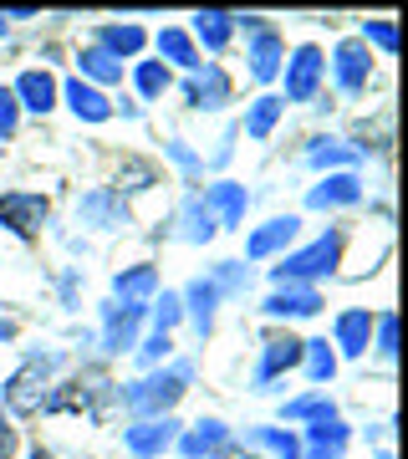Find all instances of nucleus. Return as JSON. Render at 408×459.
Masks as SVG:
<instances>
[{
	"label": "nucleus",
	"instance_id": "1",
	"mask_svg": "<svg viewBox=\"0 0 408 459\" xmlns=\"http://www.w3.org/2000/svg\"><path fill=\"white\" fill-rule=\"evenodd\" d=\"M189 383H195V368L189 362H174V368H163V373L143 377V383H128L123 388V403H128L133 419H169V409L189 394Z\"/></svg>",
	"mask_w": 408,
	"mask_h": 459
},
{
	"label": "nucleus",
	"instance_id": "2",
	"mask_svg": "<svg viewBox=\"0 0 408 459\" xmlns=\"http://www.w3.org/2000/svg\"><path fill=\"white\" fill-rule=\"evenodd\" d=\"M343 230H326V235H317L311 246L291 250V255H281V265L271 271L276 276V286H311V281H322L337 271V261H343Z\"/></svg>",
	"mask_w": 408,
	"mask_h": 459
},
{
	"label": "nucleus",
	"instance_id": "3",
	"mask_svg": "<svg viewBox=\"0 0 408 459\" xmlns=\"http://www.w3.org/2000/svg\"><path fill=\"white\" fill-rule=\"evenodd\" d=\"M322 47H296L291 62H286V98L281 102H311L317 98V87H322Z\"/></svg>",
	"mask_w": 408,
	"mask_h": 459
},
{
	"label": "nucleus",
	"instance_id": "4",
	"mask_svg": "<svg viewBox=\"0 0 408 459\" xmlns=\"http://www.w3.org/2000/svg\"><path fill=\"white\" fill-rule=\"evenodd\" d=\"M56 368H62V358H56V352H47V358H26V368L5 383V403H11L16 413H36V409H41L36 383H47V373H56Z\"/></svg>",
	"mask_w": 408,
	"mask_h": 459
},
{
	"label": "nucleus",
	"instance_id": "5",
	"mask_svg": "<svg viewBox=\"0 0 408 459\" xmlns=\"http://www.w3.org/2000/svg\"><path fill=\"white\" fill-rule=\"evenodd\" d=\"M47 195H31V189H11V195H0V225L11 230V235H36L41 220H47Z\"/></svg>",
	"mask_w": 408,
	"mask_h": 459
},
{
	"label": "nucleus",
	"instance_id": "6",
	"mask_svg": "<svg viewBox=\"0 0 408 459\" xmlns=\"http://www.w3.org/2000/svg\"><path fill=\"white\" fill-rule=\"evenodd\" d=\"M368 72H373V51L362 47V41H343V47L332 51V77L343 87L347 98H358L362 87H368Z\"/></svg>",
	"mask_w": 408,
	"mask_h": 459
},
{
	"label": "nucleus",
	"instance_id": "7",
	"mask_svg": "<svg viewBox=\"0 0 408 459\" xmlns=\"http://www.w3.org/2000/svg\"><path fill=\"white\" fill-rule=\"evenodd\" d=\"M184 102H189V108H225V102H230L225 66L199 62L195 72H189V82H184Z\"/></svg>",
	"mask_w": 408,
	"mask_h": 459
},
{
	"label": "nucleus",
	"instance_id": "8",
	"mask_svg": "<svg viewBox=\"0 0 408 459\" xmlns=\"http://www.w3.org/2000/svg\"><path fill=\"white\" fill-rule=\"evenodd\" d=\"M174 439H179V424H174V419H138L133 429H123V444H128V455H138V459L163 455Z\"/></svg>",
	"mask_w": 408,
	"mask_h": 459
},
{
	"label": "nucleus",
	"instance_id": "9",
	"mask_svg": "<svg viewBox=\"0 0 408 459\" xmlns=\"http://www.w3.org/2000/svg\"><path fill=\"white\" fill-rule=\"evenodd\" d=\"M77 220L82 225H92V230H123L128 225V204H123L117 189H92V195H82Z\"/></svg>",
	"mask_w": 408,
	"mask_h": 459
},
{
	"label": "nucleus",
	"instance_id": "10",
	"mask_svg": "<svg viewBox=\"0 0 408 459\" xmlns=\"http://www.w3.org/2000/svg\"><path fill=\"white\" fill-rule=\"evenodd\" d=\"M138 322H143V307H123V301L102 307V352H128V347H138L133 342L138 337Z\"/></svg>",
	"mask_w": 408,
	"mask_h": 459
},
{
	"label": "nucleus",
	"instance_id": "11",
	"mask_svg": "<svg viewBox=\"0 0 408 459\" xmlns=\"http://www.w3.org/2000/svg\"><path fill=\"white\" fill-rule=\"evenodd\" d=\"M301 368V342L296 337H265L261 342V368H256V388H271L281 373Z\"/></svg>",
	"mask_w": 408,
	"mask_h": 459
},
{
	"label": "nucleus",
	"instance_id": "12",
	"mask_svg": "<svg viewBox=\"0 0 408 459\" xmlns=\"http://www.w3.org/2000/svg\"><path fill=\"white\" fill-rule=\"evenodd\" d=\"M245 62H250V77H256V82H276V77H281V62H286V41H281V36L265 26V31L250 36Z\"/></svg>",
	"mask_w": 408,
	"mask_h": 459
},
{
	"label": "nucleus",
	"instance_id": "13",
	"mask_svg": "<svg viewBox=\"0 0 408 459\" xmlns=\"http://www.w3.org/2000/svg\"><path fill=\"white\" fill-rule=\"evenodd\" d=\"M174 444L184 449V459H225L230 455V429L220 424V419H204V424H195L189 434H179Z\"/></svg>",
	"mask_w": 408,
	"mask_h": 459
},
{
	"label": "nucleus",
	"instance_id": "14",
	"mask_svg": "<svg viewBox=\"0 0 408 459\" xmlns=\"http://www.w3.org/2000/svg\"><path fill=\"white\" fill-rule=\"evenodd\" d=\"M265 316H317L322 312V291L317 286H276L261 301Z\"/></svg>",
	"mask_w": 408,
	"mask_h": 459
},
{
	"label": "nucleus",
	"instance_id": "15",
	"mask_svg": "<svg viewBox=\"0 0 408 459\" xmlns=\"http://www.w3.org/2000/svg\"><path fill=\"white\" fill-rule=\"evenodd\" d=\"M296 235H301V220H296V214H276L271 225H261L245 240V255H250V261H265V255H276V250L291 246Z\"/></svg>",
	"mask_w": 408,
	"mask_h": 459
},
{
	"label": "nucleus",
	"instance_id": "16",
	"mask_svg": "<svg viewBox=\"0 0 408 459\" xmlns=\"http://www.w3.org/2000/svg\"><path fill=\"white\" fill-rule=\"evenodd\" d=\"M347 439H352V429L343 419H317L307 429V444H301V459H343Z\"/></svg>",
	"mask_w": 408,
	"mask_h": 459
},
{
	"label": "nucleus",
	"instance_id": "17",
	"mask_svg": "<svg viewBox=\"0 0 408 459\" xmlns=\"http://www.w3.org/2000/svg\"><path fill=\"white\" fill-rule=\"evenodd\" d=\"M199 199H204V210L214 214L220 230H240L245 204H250V195H245L240 184H210V195H199Z\"/></svg>",
	"mask_w": 408,
	"mask_h": 459
},
{
	"label": "nucleus",
	"instance_id": "18",
	"mask_svg": "<svg viewBox=\"0 0 408 459\" xmlns=\"http://www.w3.org/2000/svg\"><path fill=\"white\" fill-rule=\"evenodd\" d=\"M358 199H362V179L347 169V174H326L307 195V204L311 210H343V204H358Z\"/></svg>",
	"mask_w": 408,
	"mask_h": 459
},
{
	"label": "nucleus",
	"instance_id": "19",
	"mask_svg": "<svg viewBox=\"0 0 408 459\" xmlns=\"http://www.w3.org/2000/svg\"><path fill=\"white\" fill-rule=\"evenodd\" d=\"M11 92H16V102H21V108H31V113H51V108H56V77L41 72V66L21 72Z\"/></svg>",
	"mask_w": 408,
	"mask_h": 459
},
{
	"label": "nucleus",
	"instance_id": "20",
	"mask_svg": "<svg viewBox=\"0 0 408 459\" xmlns=\"http://www.w3.org/2000/svg\"><path fill=\"white\" fill-rule=\"evenodd\" d=\"M62 98H66V108H72L82 123H108V117H113V102L102 98L98 87H87L82 77H72V82L62 87Z\"/></svg>",
	"mask_w": 408,
	"mask_h": 459
},
{
	"label": "nucleus",
	"instance_id": "21",
	"mask_svg": "<svg viewBox=\"0 0 408 459\" xmlns=\"http://www.w3.org/2000/svg\"><path fill=\"white\" fill-rule=\"evenodd\" d=\"M368 342H373V312L352 307V312L337 316V347H343V358H362Z\"/></svg>",
	"mask_w": 408,
	"mask_h": 459
},
{
	"label": "nucleus",
	"instance_id": "22",
	"mask_svg": "<svg viewBox=\"0 0 408 459\" xmlns=\"http://www.w3.org/2000/svg\"><path fill=\"white\" fill-rule=\"evenodd\" d=\"M179 301H189V316H195L199 337H210L214 332V307H220V286H214L210 276H199V281H189V291H184Z\"/></svg>",
	"mask_w": 408,
	"mask_h": 459
},
{
	"label": "nucleus",
	"instance_id": "23",
	"mask_svg": "<svg viewBox=\"0 0 408 459\" xmlns=\"http://www.w3.org/2000/svg\"><path fill=\"white\" fill-rule=\"evenodd\" d=\"M113 291L123 307H143L148 296L159 291V271L153 265H133V271H123V276L113 281Z\"/></svg>",
	"mask_w": 408,
	"mask_h": 459
},
{
	"label": "nucleus",
	"instance_id": "24",
	"mask_svg": "<svg viewBox=\"0 0 408 459\" xmlns=\"http://www.w3.org/2000/svg\"><path fill=\"white\" fill-rule=\"evenodd\" d=\"M214 214L204 210V199H184V210H179V240H189V246H204V240H214Z\"/></svg>",
	"mask_w": 408,
	"mask_h": 459
},
{
	"label": "nucleus",
	"instance_id": "25",
	"mask_svg": "<svg viewBox=\"0 0 408 459\" xmlns=\"http://www.w3.org/2000/svg\"><path fill=\"white\" fill-rule=\"evenodd\" d=\"M148 36L138 31V26H98V47L113 56V62H123V56H138L143 51Z\"/></svg>",
	"mask_w": 408,
	"mask_h": 459
},
{
	"label": "nucleus",
	"instance_id": "26",
	"mask_svg": "<svg viewBox=\"0 0 408 459\" xmlns=\"http://www.w3.org/2000/svg\"><path fill=\"white\" fill-rule=\"evenodd\" d=\"M307 164L311 169H347V164H358V148H347L343 138H311Z\"/></svg>",
	"mask_w": 408,
	"mask_h": 459
},
{
	"label": "nucleus",
	"instance_id": "27",
	"mask_svg": "<svg viewBox=\"0 0 408 459\" xmlns=\"http://www.w3.org/2000/svg\"><path fill=\"white\" fill-rule=\"evenodd\" d=\"M230 31H235V16L230 11H199L195 16V36L204 41V51H225Z\"/></svg>",
	"mask_w": 408,
	"mask_h": 459
},
{
	"label": "nucleus",
	"instance_id": "28",
	"mask_svg": "<svg viewBox=\"0 0 408 459\" xmlns=\"http://www.w3.org/2000/svg\"><path fill=\"white\" fill-rule=\"evenodd\" d=\"M281 108H286V102L271 98V92H265V98H256V102H250V113H245V133H250L256 143H261V138H271V128L281 123Z\"/></svg>",
	"mask_w": 408,
	"mask_h": 459
},
{
	"label": "nucleus",
	"instance_id": "29",
	"mask_svg": "<svg viewBox=\"0 0 408 459\" xmlns=\"http://www.w3.org/2000/svg\"><path fill=\"white\" fill-rule=\"evenodd\" d=\"M159 51H163L174 66H184V72H195V66H199L195 41H189V31H179V26H163V31H159Z\"/></svg>",
	"mask_w": 408,
	"mask_h": 459
},
{
	"label": "nucleus",
	"instance_id": "30",
	"mask_svg": "<svg viewBox=\"0 0 408 459\" xmlns=\"http://www.w3.org/2000/svg\"><path fill=\"white\" fill-rule=\"evenodd\" d=\"M77 66H82V82H87V87H92V82H117V77H123V62H113L102 47H87L77 56Z\"/></svg>",
	"mask_w": 408,
	"mask_h": 459
},
{
	"label": "nucleus",
	"instance_id": "31",
	"mask_svg": "<svg viewBox=\"0 0 408 459\" xmlns=\"http://www.w3.org/2000/svg\"><path fill=\"white\" fill-rule=\"evenodd\" d=\"M301 362H307V377H311V383H332V373H337V352L326 347V337H317V342H301Z\"/></svg>",
	"mask_w": 408,
	"mask_h": 459
},
{
	"label": "nucleus",
	"instance_id": "32",
	"mask_svg": "<svg viewBox=\"0 0 408 459\" xmlns=\"http://www.w3.org/2000/svg\"><path fill=\"white\" fill-rule=\"evenodd\" d=\"M250 439L261 444V449H271L276 459H301V439H296L291 429H250Z\"/></svg>",
	"mask_w": 408,
	"mask_h": 459
},
{
	"label": "nucleus",
	"instance_id": "33",
	"mask_svg": "<svg viewBox=\"0 0 408 459\" xmlns=\"http://www.w3.org/2000/svg\"><path fill=\"white\" fill-rule=\"evenodd\" d=\"M133 82H138V92L153 102V98H163V92H169V82H174V77H169V66H163V62H138Z\"/></svg>",
	"mask_w": 408,
	"mask_h": 459
},
{
	"label": "nucleus",
	"instance_id": "34",
	"mask_svg": "<svg viewBox=\"0 0 408 459\" xmlns=\"http://www.w3.org/2000/svg\"><path fill=\"white\" fill-rule=\"evenodd\" d=\"M286 419H311V424H317V419H337V409H332V398H322V394H311V398H291V403H286Z\"/></svg>",
	"mask_w": 408,
	"mask_h": 459
},
{
	"label": "nucleus",
	"instance_id": "35",
	"mask_svg": "<svg viewBox=\"0 0 408 459\" xmlns=\"http://www.w3.org/2000/svg\"><path fill=\"white\" fill-rule=\"evenodd\" d=\"M373 332H378V358H398V316L393 312H383V316H373Z\"/></svg>",
	"mask_w": 408,
	"mask_h": 459
},
{
	"label": "nucleus",
	"instance_id": "36",
	"mask_svg": "<svg viewBox=\"0 0 408 459\" xmlns=\"http://www.w3.org/2000/svg\"><path fill=\"white\" fill-rule=\"evenodd\" d=\"M378 41L383 51H398V26L393 21H362V47Z\"/></svg>",
	"mask_w": 408,
	"mask_h": 459
},
{
	"label": "nucleus",
	"instance_id": "37",
	"mask_svg": "<svg viewBox=\"0 0 408 459\" xmlns=\"http://www.w3.org/2000/svg\"><path fill=\"white\" fill-rule=\"evenodd\" d=\"M179 316H184V301L174 291H163V301H159V312H153V327L163 332V337H169V332L179 327Z\"/></svg>",
	"mask_w": 408,
	"mask_h": 459
},
{
	"label": "nucleus",
	"instance_id": "38",
	"mask_svg": "<svg viewBox=\"0 0 408 459\" xmlns=\"http://www.w3.org/2000/svg\"><path fill=\"white\" fill-rule=\"evenodd\" d=\"M16 123H21V102H16V92H11V87H0V138H11V133H16Z\"/></svg>",
	"mask_w": 408,
	"mask_h": 459
},
{
	"label": "nucleus",
	"instance_id": "39",
	"mask_svg": "<svg viewBox=\"0 0 408 459\" xmlns=\"http://www.w3.org/2000/svg\"><path fill=\"white\" fill-rule=\"evenodd\" d=\"M138 358H143V362H159V358H169V337H163V332H153V337H148V342L138 347Z\"/></svg>",
	"mask_w": 408,
	"mask_h": 459
},
{
	"label": "nucleus",
	"instance_id": "40",
	"mask_svg": "<svg viewBox=\"0 0 408 459\" xmlns=\"http://www.w3.org/2000/svg\"><path fill=\"white\" fill-rule=\"evenodd\" d=\"M163 148H169V159H174V164H179L184 174H195V169H199V159H195V153H189V148L179 143V138H174V143H163Z\"/></svg>",
	"mask_w": 408,
	"mask_h": 459
},
{
	"label": "nucleus",
	"instance_id": "41",
	"mask_svg": "<svg viewBox=\"0 0 408 459\" xmlns=\"http://www.w3.org/2000/svg\"><path fill=\"white\" fill-rule=\"evenodd\" d=\"M16 455V429H11V419L0 413V459H11Z\"/></svg>",
	"mask_w": 408,
	"mask_h": 459
},
{
	"label": "nucleus",
	"instance_id": "42",
	"mask_svg": "<svg viewBox=\"0 0 408 459\" xmlns=\"http://www.w3.org/2000/svg\"><path fill=\"white\" fill-rule=\"evenodd\" d=\"M31 459H51V455H41V449H36V455H31Z\"/></svg>",
	"mask_w": 408,
	"mask_h": 459
},
{
	"label": "nucleus",
	"instance_id": "43",
	"mask_svg": "<svg viewBox=\"0 0 408 459\" xmlns=\"http://www.w3.org/2000/svg\"><path fill=\"white\" fill-rule=\"evenodd\" d=\"M0 36H5V16H0Z\"/></svg>",
	"mask_w": 408,
	"mask_h": 459
}]
</instances>
